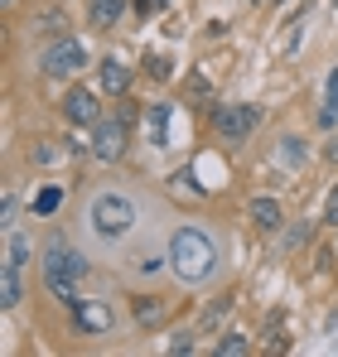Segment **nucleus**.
I'll use <instances>...</instances> for the list:
<instances>
[{
	"label": "nucleus",
	"mask_w": 338,
	"mask_h": 357,
	"mask_svg": "<svg viewBox=\"0 0 338 357\" xmlns=\"http://www.w3.org/2000/svg\"><path fill=\"white\" fill-rule=\"evenodd\" d=\"M5 5H15V0H5Z\"/></svg>",
	"instance_id": "obj_26"
},
{
	"label": "nucleus",
	"mask_w": 338,
	"mask_h": 357,
	"mask_svg": "<svg viewBox=\"0 0 338 357\" xmlns=\"http://www.w3.org/2000/svg\"><path fill=\"white\" fill-rule=\"evenodd\" d=\"M169 353H193V333H174L169 338Z\"/></svg>",
	"instance_id": "obj_21"
},
{
	"label": "nucleus",
	"mask_w": 338,
	"mask_h": 357,
	"mask_svg": "<svg viewBox=\"0 0 338 357\" xmlns=\"http://www.w3.org/2000/svg\"><path fill=\"white\" fill-rule=\"evenodd\" d=\"M165 5H169V0H135V15H145V20H150V15H160Z\"/></svg>",
	"instance_id": "obj_22"
},
{
	"label": "nucleus",
	"mask_w": 338,
	"mask_h": 357,
	"mask_svg": "<svg viewBox=\"0 0 338 357\" xmlns=\"http://www.w3.org/2000/svg\"><path fill=\"white\" fill-rule=\"evenodd\" d=\"M44 271H49V280H82L87 275V261H82V251H73L63 237H54L44 246Z\"/></svg>",
	"instance_id": "obj_3"
},
{
	"label": "nucleus",
	"mask_w": 338,
	"mask_h": 357,
	"mask_svg": "<svg viewBox=\"0 0 338 357\" xmlns=\"http://www.w3.org/2000/svg\"><path fill=\"white\" fill-rule=\"evenodd\" d=\"M87 218H92V232H97V237H126L131 222H135V208H131V198H121V193H97Z\"/></svg>",
	"instance_id": "obj_2"
},
{
	"label": "nucleus",
	"mask_w": 338,
	"mask_h": 357,
	"mask_svg": "<svg viewBox=\"0 0 338 357\" xmlns=\"http://www.w3.org/2000/svg\"><path fill=\"white\" fill-rule=\"evenodd\" d=\"M121 150H126V121H97L92 155L97 160H121Z\"/></svg>",
	"instance_id": "obj_6"
},
{
	"label": "nucleus",
	"mask_w": 338,
	"mask_h": 357,
	"mask_svg": "<svg viewBox=\"0 0 338 357\" xmlns=\"http://www.w3.org/2000/svg\"><path fill=\"white\" fill-rule=\"evenodd\" d=\"M213 126H218V135H227V140H247V135L261 126V107H251V102H242V107H218V112H213Z\"/></svg>",
	"instance_id": "obj_4"
},
{
	"label": "nucleus",
	"mask_w": 338,
	"mask_h": 357,
	"mask_svg": "<svg viewBox=\"0 0 338 357\" xmlns=\"http://www.w3.org/2000/svg\"><path fill=\"white\" fill-rule=\"evenodd\" d=\"M319 121H324V126L338 121V68L329 73V92H324V112H319Z\"/></svg>",
	"instance_id": "obj_15"
},
{
	"label": "nucleus",
	"mask_w": 338,
	"mask_h": 357,
	"mask_svg": "<svg viewBox=\"0 0 338 357\" xmlns=\"http://www.w3.org/2000/svg\"><path fill=\"white\" fill-rule=\"evenodd\" d=\"M135 319H140L145 328H155V324L165 319V304H160V299H135Z\"/></svg>",
	"instance_id": "obj_14"
},
{
	"label": "nucleus",
	"mask_w": 338,
	"mask_h": 357,
	"mask_svg": "<svg viewBox=\"0 0 338 357\" xmlns=\"http://www.w3.org/2000/svg\"><path fill=\"white\" fill-rule=\"evenodd\" d=\"M58 203H63V188H58V183H49V188H44V193L34 198V213H39V218H49Z\"/></svg>",
	"instance_id": "obj_16"
},
{
	"label": "nucleus",
	"mask_w": 338,
	"mask_h": 357,
	"mask_svg": "<svg viewBox=\"0 0 338 357\" xmlns=\"http://www.w3.org/2000/svg\"><path fill=\"white\" fill-rule=\"evenodd\" d=\"M165 130H169V107H150V135H155V145H165Z\"/></svg>",
	"instance_id": "obj_17"
},
{
	"label": "nucleus",
	"mask_w": 338,
	"mask_h": 357,
	"mask_svg": "<svg viewBox=\"0 0 338 357\" xmlns=\"http://www.w3.org/2000/svg\"><path fill=\"white\" fill-rule=\"evenodd\" d=\"M169 261H174V271H179L184 285H198V280L213 275V266H218V246L208 241V232H198V227H179L174 241H169Z\"/></svg>",
	"instance_id": "obj_1"
},
{
	"label": "nucleus",
	"mask_w": 338,
	"mask_h": 357,
	"mask_svg": "<svg viewBox=\"0 0 338 357\" xmlns=\"http://www.w3.org/2000/svg\"><path fill=\"white\" fill-rule=\"evenodd\" d=\"M334 5H338V0H334Z\"/></svg>",
	"instance_id": "obj_27"
},
{
	"label": "nucleus",
	"mask_w": 338,
	"mask_h": 357,
	"mask_svg": "<svg viewBox=\"0 0 338 357\" xmlns=\"http://www.w3.org/2000/svg\"><path fill=\"white\" fill-rule=\"evenodd\" d=\"M73 319H78L82 333H107V328H112V309H107L102 299H78V304H73Z\"/></svg>",
	"instance_id": "obj_8"
},
{
	"label": "nucleus",
	"mask_w": 338,
	"mask_h": 357,
	"mask_svg": "<svg viewBox=\"0 0 338 357\" xmlns=\"http://www.w3.org/2000/svg\"><path fill=\"white\" fill-rule=\"evenodd\" d=\"M247 353V338H242V333H227L223 343H218V357H242Z\"/></svg>",
	"instance_id": "obj_19"
},
{
	"label": "nucleus",
	"mask_w": 338,
	"mask_h": 357,
	"mask_svg": "<svg viewBox=\"0 0 338 357\" xmlns=\"http://www.w3.org/2000/svg\"><path fill=\"white\" fill-rule=\"evenodd\" d=\"M329 160H338V135H334V140H329Z\"/></svg>",
	"instance_id": "obj_25"
},
{
	"label": "nucleus",
	"mask_w": 338,
	"mask_h": 357,
	"mask_svg": "<svg viewBox=\"0 0 338 357\" xmlns=\"http://www.w3.org/2000/svg\"><path fill=\"white\" fill-rule=\"evenodd\" d=\"M87 63V49L78 39H58L54 49L44 54V73L49 77H78V68Z\"/></svg>",
	"instance_id": "obj_5"
},
{
	"label": "nucleus",
	"mask_w": 338,
	"mask_h": 357,
	"mask_svg": "<svg viewBox=\"0 0 338 357\" xmlns=\"http://www.w3.org/2000/svg\"><path fill=\"white\" fill-rule=\"evenodd\" d=\"M121 15H126V0H92V10H87V20H92L97 29H112Z\"/></svg>",
	"instance_id": "obj_10"
},
{
	"label": "nucleus",
	"mask_w": 338,
	"mask_h": 357,
	"mask_svg": "<svg viewBox=\"0 0 338 357\" xmlns=\"http://www.w3.org/2000/svg\"><path fill=\"white\" fill-rule=\"evenodd\" d=\"M227 309H232V299H218V304H213V309L203 314V328H208V333H213V328L223 324V314H227Z\"/></svg>",
	"instance_id": "obj_20"
},
{
	"label": "nucleus",
	"mask_w": 338,
	"mask_h": 357,
	"mask_svg": "<svg viewBox=\"0 0 338 357\" xmlns=\"http://www.w3.org/2000/svg\"><path fill=\"white\" fill-rule=\"evenodd\" d=\"M20 271H15V266H5V271H0V304H5V309H15V304H20Z\"/></svg>",
	"instance_id": "obj_12"
},
{
	"label": "nucleus",
	"mask_w": 338,
	"mask_h": 357,
	"mask_svg": "<svg viewBox=\"0 0 338 357\" xmlns=\"http://www.w3.org/2000/svg\"><path fill=\"white\" fill-rule=\"evenodd\" d=\"M24 261H29V241L20 237V232H10V237H5V266H15V271H20Z\"/></svg>",
	"instance_id": "obj_13"
},
{
	"label": "nucleus",
	"mask_w": 338,
	"mask_h": 357,
	"mask_svg": "<svg viewBox=\"0 0 338 357\" xmlns=\"http://www.w3.org/2000/svg\"><path fill=\"white\" fill-rule=\"evenodd\" d=\"M247 218H251L261 232H276V227H281V203H276V198H251V203H247Z\"/></svg>",
	"instance_id": "obj_9"
},
{
	"label": "nucleus",
	"mask_w": 338,
	"mask_h": 357,
	"mask_svg": "<svg viewBox=\"0 0 338 357\" xmlns=\"http://www.w3.org/2000/svg\"><path fill=\"white\" fill-rule=\"evenodd\" d=\"M126 87H131V68H126V63H116V59H107L102 63V92H126Z\"/></svg>",
	"instance_id": "obj_11"
},
{
	"label": "nucleus",
	"mask_w": 338,
	"mask_h": 357,
	"mask_svg": "<svg viewBox=\"0 0 338 357\" xmlns=\"http://www.w3.org/2000/svg\"><path fill=\"white\" fill-rule=\"evenodd\" d=\"M324 222H334V227H338V188L329 193V208H324Z\"/></svg>",
	"instance_id": "obj_24"
},
{
	"label": "nucleus",
	"mask_w": 338,
	"mask_h": 357,
	"mask_svg": "<svg viewBox=\"0 0 338 357\" xmlns=\"http://www.w3.org/2000/svg\"><path fill=\"white\" fill-rule=\"evenodd\" d=\"M63 116L73 121V126H97L102 112H97V97H92L87 87H73V92L63 97Z\"/></svg>",
	"instance_id": "obj_7"
},
{
	"label": "nucleus",
	"mask_w": 338,
	"mask_h": 357,
	"mask_svg": "<svg viewBox=\"0 0 338 357\" xmlns=\"http://www.w3.org/2000/svg\"><path fill=\"white\" fill-rule=\"evenodd\" d=\"M189 97H193V102H208V97H213V82H208L203 73H193V77H189Z\"/></svg>",
	"instance_id": "obj_18"
},
{
	"label": "nucleus",
	"mask_w": 338,
	"mask_h": 357,
	"mask_svg": "<svg viewBox=\"0 0 338 357\" xmlns=\"http://www.w3.org/2000/svg\"><path fill=\"white\" fill-rule=\"evenodd\" d=\"M145 68H150V73H155L160 82H165V77H169V59H150V63H145Z\"/></svg>",
	"instance_id": "obj_23"
}]
</instances>
